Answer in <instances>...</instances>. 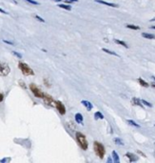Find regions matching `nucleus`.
<instances>
[{
	"mask_svg": "<svg viewBox=\"0 0 155 163\" xmlns=\"http://www.w3.org/2000/svg\"><path fill=\"white\" fill-rule=\"evenodd\" d=\"M55 107L58 110V112H59L61 114H66V108H65V106L63 105V103L61 101H55Z\"/></svg>",
	"mask_w": 155,
	"mask_h": 163,
	"instance_id": "7",
	"label": "nucleus"
},
{
	"mask_svg": "<svg viewBox=\"0 0 155 163\" xmlns=\"http://www.w3.org/2000/svg\"><path fill=\"white\" fill-rule=\"evenodd\" d=\"M63 1H65L66 3H75L78 1V0H63Z\"/></svg>",
	"mask_w": 155,
	"mask_h": 163,
	"instance_id": "25",
	"label": "nucleus"
},
{
	"mask_svg": "<svg viewBox=\"0 0 155 163\" xmlns=\"http://www.w3.org/2000/svg\"><path fill=\"white\" fill-rule=\"evenodd\" d=\"M114 42L116 43V44H119V45H121V46H124L125 48H129V46L127 45V43L126 42H124V41H122V40H119V39H114Z\"/></svg>",
	"mask_w": 155,
	"mask_h": 163,
	"instance_id": "15",
	"label": "nucleus"
},
{
	"mask_svg": "<svg viewBox=\"0 0 155 163\" xmlns=\"http://www.w3.org/2000/svg\"><path fill=\"white\" fill-rule=\"evenodd\" d=\"M3 100V94H0V102H1Z\"/></svg>",
	"mask_w": 155,
	"mask_h": 163,
	"instance_id": "28",
	"label": "nucleus"
},
{
	"mask_svg": "<svg viewBox=\"0 0 155 163\" xmlns=\"http://www.w3.org/2000/svg\"><path fill=\"white\" fill-rule=\"evenodd\" d=\"M126 156L129 157L130 162H134V161H137L138 160V157L135 156V155L131 154V153H127V154H126Z\"/></svg>",
	"mask_w": 155,
	"mask_h": 163,
	"instance_id": "11",
	"label": "nucleus"
},
{
	"mask_svg": "<svg viewBox=\"0 0 155 163\" xmlns=\"http://www.w3.org/2000/svg\"><path fill=\"white\" fill-rule=\"evenodd\" d=\"M11 69H10L9 65L5 63H0V75L1 76H6L10 74Z\"/></svg>",
	"mask_w": 155,
	"mask_h": 163,
	"instance_id": "5",
	"label": "nucleus"
},
{
	"mask_svg": "<svg viewBox=\"0 0 155 163\" xmlns=\"http://www.w3.org/2000/svg\"><path fill=\"white\" fill-rule=\"evenodd\" d=\"M142 36L144 38H148V39H155V35H151V33H147V32H143Z\"/></svg>",
	"mask_w": 155,
	"mask_h": 163,
	"instance_id": "13",
	"label": "nucleus"
},
{
	"mask_svg": "<svg viewBox=\"0 0 155 163\" xmlns=\"http://www.w3.org/2000/svg\"><path fill=\"white\" fill-rule=\"evenodd\" d=\"M30 89L32 90V94H35V97H39V98H43V97H44V93H43L39 88H37V86H36V85H35V84H31V85H30Z\"/></svg>",
	"mask_w": 155,
	"mask_h": 163,
	"instance_id": "4",
	"label": "nucleus"
},
{
	"mask_svg": "<svg viewBox=\"0 0 155 163\" xmlns=\"http://www.w3.org/2000/svg\"><path fill=\"white\" fill-rule=\"evenodd\" d=\"M138 81H139V83L143 86V87H145V88H148V83L147 82V81H145L143 78H138Z\"/></svg>",
	"mask_w": 155,
	"mask_h": 163,
	"instance_id": "16",
	"label": "nucleus"
},
{
	"mask_svg": "<svg viewBox=\"0 0 155 163\" xmlns=\"http://www.w3.org/2000/svg\"><path fill=\"white\" fill-rule=\"evenodd\" d=\"M94 117H95V119H103V118H104V116H103V114H102V113L96 112V113L94 114Z\"/></svg>",
	"mask_w": 155,
	"mask_h": 163,
	"instance_id": "17",
	"label": "nucleus"
},
{
	"mask_svg": "<svg viewBox=\"0 0 155 163\" xmlns=\"http://www.w3.org/2000/svg\"><path fill=\"white\" fill-rule=\"evenodd\" d=\"M102 51H103V52H107V54L112 55H115V56H119L117 54H116V52H112V51H109V50H108V49H106V48H103Z\"/></svg>",
	"mask_w": 155,
	"mask_h": 163,
	"instance_id": "19",
	"label": "nucleus"
},
{
	"mask_svg": "<svg viewBox=\"0 0 155 163\" xmlns=\"http://www.w3.org/2000/svg\"><path fill=\"white\" fill-rule=\"evenodd\" d=\"M93 149H94L96 156H98L99 159H103L104 156H105V153H106V150H105L103 144H101V143L95 141L93 143Z\"/></svg>",
	"mask_w": 155,
	"mask_h": 163,
	"instance_id": "2",
	"label": "nucleus"
},
{
	"mask_svg": "<svg viewBox=\"0 0 155 163\" xmlns=\"http://www.w3.org/2000/svg\"><path fill=\"white\" fill-rule=\"evenodd\" d=\"M127 122L129 124V125L134 126V127H136V128H140V125H138V124L135 121H133V120H130V119H129V120H127Z\"/></svg>",
	"mask_w": 155,
	"mask_h": 163,
	"instance_id": "20",
	"label": "nucleus"
},
{
	"mask_svg": "<svg viewBox=\"0 0 155 163\" xmlns=\"http://www.w3.org/2000/svg\"><path fill=\"white\" fill-rule=\"evenodd\" d=\"M81 103L83 106H85L87 108L88 111H91V110H93V104H91L90 101H88V100H82Z\"/></svg>",
	"mask_w": 155,
	"mask_h": 163,
	"instance_id": "9",
	"label": "nucleus"
},
{
	"mask_svg": "<svg viewBox=\"0 0 155 163\" xmlns=\"http://www.w3.org/2000/svg\"><path fill=\"white\" fill-rule=\"evenodd\" d=\"M83 120H84V117H83V116H82V114L77 113L75 114V121L78 124H80V125H84V121Z\"/></svg>",
	"mask_w": 155,
	"mask_h": 163,
	"instance_id": "8",
	"label": "nucleus"
},
{
	"mask_svg": "<svg viewBox=\"0 0 155 163\" xmlns=\"http://www.w3.org/2000/svg\"><path fill=\"white\" fill-rule=\"evenodd\" d=\"M141 101H142V103H143L144 105H146V106H148V107H149V108H151V107H152V104H151V103H149V102H148V101H146L145 99H141Z\"/></svg>",
	"mask_w": 155,
	"mask_h": 163,
	"instance_id": "23",
	"label": "nucleus"
},
{
	"mask_svg": "<svg viewBox=\"0 0 155 163\" xmlns=\"http://www.w3.org/2000/svg\"><path fill=\"white\" fill-rule=\"evenodd\" d=\"M151 78H152L153 80H155V77H154V76H151Z\"/></svg>",
	"mask_w": 155,
	"mask_h": 163,
	"instance_id": "35",
	"label": "nucleus"
},
{
	"mask_svg": "<svg viewBox=\"0 0 155 163\" xmlns=\"http://www.w3.org/2000/svg\"><path fill=\"white\" fill-rule=\"evenodd\" d=\"M35 18H36V19H38V20H39V21H41V22H45V20H44V19H43V18H41L40 16H38V15H35Z\"/></svg>",
	"mask_w": 155,
	"mask_h": 163,
	"instance_id": "26",
	"label": "nucleus"
},
{
	"mask_svg": "<svg viewBox=\"0 0 155 163\" xmlns=\"http://www.w3.org/2000/svg\"><path fill=\"white\" fill-rule=\"evenodd\" d=\"M127 28L129 29H132V30H140V27L139 26H135V25H130V24H128Z\"/></svg>",
	"mask_w": 155,
	"mask_h": 163,
	"instance_id": "21",
	"label": "nucleus"
},
{
	"mask_svg": "<svg viewBox=\"0 0 155 163\" xmlns=\"http://www.w3.org/2000/svg\"><path fill=\"white\" fill-rule=\"evenodd\" d=\"M25 1L31 3V4H33V5H39V3H37L36 1H35V0H25Z\"/></svg>",
	"mask_w": 155,
	"mask_h": 163,
	"instance_id": "24",
	"label": "nucleus"
},
{
	"mask_svg": "<svg viewBox=\"0 0 155 163\" xmlns=\"http://www.w3.org/2000/svg\"><path fill=\"white\" fill-rule=\"evenodd\" d=\"M96 3H99V4H103V5H107V6H110V7H113V8H118L117 5L112 4V3H109L107 1H104V0H95Z\"/></svg>",
	"mask_w": 155,
	"mask_h": 163,
	"instance_id": "10",
	"label": "nucleus"
},
{
	"mask_svg": "<svg viewBox=\"0 0 155 163\" xmlns=\"http://www.w3.org/2000/svg\"><path fill=\"white\" fill-rule=\"evenodd\" d=\"M0 12H1V13H7L6 12H5V11H3V10L2 9H0Z\"/></svg>",
	"mask_w": 155,
	"mask_h": 163,
	"instance_id": "29",
	"label": "nucleus"
},
{
	"mask_svg": "<svg viewBox=\"0 0 155 163\" xmlns=\"http://www.w3.org/2000/svg\"><path fill=\"white\" fill-rule=\"evenodd\" d=\"M18 66H19V69L22 71L23 74H25V75H33V74H35V72H33L26 63L20 62Z\"/></svg>",
	"mask_w": 155,
	"mask_h": 163,
	"instance_id": "3",
	"label": "nucleus"
},
{
	"mask_svg": "<svg viewBox=\"0 0 155 163\" xmlns=\"http://www.w3.org/2000/svg\"><path fill=\"white\" fill-rule=\"evenodd\" d=\"M58 7H60V8L64 9V10H67V11H71V7L70 6V5H64V4H59V5H58Z\"/></svg>",
	"mask_w": 155,
	"mask_h": 163,
	"instance_id": "18",
	"label": "nucleus"
},
{
	"mask_svg": "<svg viewBox=\"0 0 155 163\" xmlns=\"http://www.w3.org/2000/svg\"><path fill=\"white\" fill-rule=\"evenodd\" d=\"M131 103L133 105H136V106H140L141 108H143V103H142V101L139 98H136V97L132 98L131 99Z\"/></svg>",
	"mask_w": 155,
	"mask_h": 163,
	"instance_id": "12",
	"label": "nucleus"
},
{
	"mask_svg": "<svg viewBox=\"0 0 155 163\" xmlns=\"http://www.w3.org/2000/svg\"><path fill=\"white\" fill-rule=\"evenodd\" d=\"M112 159H113V161L116 162V163H119V162H120L119 156H118V154H117V153H116L115 151L112 152Z\"/></svg>",
	"mask_w": 155,
	"mask_h": 163,
	"instance_id": "14",
	"label": "nucleus"
},
{
	"mask_svg": "<svg viewBox=\"0 0 155 163\" xmlns=\"http://www.w3.org/2000/svg\"><path fill=\"white\" fill-rule=\"evenodd\" d=\"M114 142H115L117 145H121V146L124 145V142L122 141V139H120V138H115V139H114Z\"/></svg>",
	"mask_w": 155,
	"mask_h": 163,
	"instance_id": "22",
	"label": "nucleus"
},
{
	"mask_svg": "<svg viewBox=\"0 0 155 163\" xmlns=\"http://www.w3.org/2000/svg\"><path fill=\"white\" fill-rule=\"evenodd\" d=\"M151 86H152L153 88H155V83H154V82H153V83H151Z\"/></svg>",
	"mask_w": 155,
	"mask_h": 163,
	"instance_id": "30",
	"label": "nucleus"
},
{
	"mask_svg": "<svg viewBox=\"0 0 155 163\" xmlns=\"http://www.w3.org/2000/svg\"><path fill=\"white\" fill-rule=\"evenodd\" d=\"M13 54L15 55H17V57H22V55L20 54H17V52H13Z\"/></svg>",
	"mask_w": 155,
	"mask_h": 163,
	"instance_id": "27",
	"label": "nucleus"
},
{
	"mask_svg": "<svg viewBox=\"0 0 155 163\" xmlns=\"http://www.w3.org/2000/svg\"><path fill=\"white\" fill-rule=\"evenodd\" d=\"M43 99H44V102L48 105H50V106H55V101H53L52 97L51 95L47 94H44V97H43Z\"/></svg>",
	"mask_w": 155,
	"mask_h": 163,
	"instance_id": "6",
	"label": "nucleus"
},
{
	"mask_svg": "<svg viewBox=\"0 0 155 163\" xmlns=\"http://www.w3.org/2000/svg\"><path fill=\"white\" fill-rule=\"evenodd\" d=\"M151 22H153V21H155V18H152V19H151Z\"/></svg>",
	"mask_w": 155,
	"mask_h": 163,
	"instance_id": "33",
	"label": "nucleus"
},
{
	"mask_svg": "<svg viewBox=\"0 0 155 163\" xmlns=\"http://www.w3.org/2000/svg\"><path fill=\"white\" fill-rule=\"evenodd\" d=\"M108 162H111V159H109V157L108 159Z\"/></svg>",
	"mask_w": 155,
	"mask_h": 163,
	"instance_id": "31",
	"label": "nucleus"
},
{
	"mask_svg": "<svg viewBox=\"0 0 155 163\" xmlns=\"http://www.w3.org/2000/svg\"><path fill=\"white\" fill-rule=\"evenodd\" d=\"M151 29H153V30H155V26H152V27H151Z\"/></svg>",
	"mask_w": 155,
	"mask_h": 163,
	"instance_id": "34",
	"label": "nucleus"
},
{
	"mask_svg": "<svg viewBox=\"0 0 155 163\" xmlns=\"http://www.w3.org/2000/svg\"><path fill=\"white\" fill-rule=\"evenodd\" d=\"M53 1H55V2H60L61 0H53Z\"/></svg>",
	"mask_w": 155,
	"mask_h": 163,
	"instance_id": "32",
	"label": "nucleus"
},
{
	"mask_svg": "<svg viewBox=\"0 0 155 163\" xmlns=\"http://www.w3.org/2000/svg\"><path fill=\"white\" fill-rule=\"evenodd\" d=\"M76 140L78 142V144L82 148V150H87L88 149V141H87L86 136L82 133L78 132L76 133Z\"/></svg>",
	"mask_w": 155,
	"mask_h": 163,
	"instance_id": "1",
	"label": "nucleus"
}]
</instances>
